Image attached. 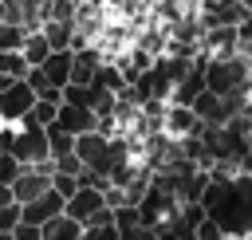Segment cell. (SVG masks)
<instances>
[{"label": "cell", "instance_id": "1", "mask_svg": "<svg viewBox=\"0 0 252 240\" xmlns=\"http://www.w3.org/2000/svg\"><path fill=\"white\" fill-rule=\"evenodd\" d=\"M205 90H213V94L248 90V55H240V51L209 55L205 59Z\"/></svg>", "mask_w": 252, "mask_h": 240}, {"label": "cell", "instance_id": "2", "mask_svg": "<svg viewBox=\"0 0 252 240\" xmlns=\"http://www.w3.org/2000/svg\"><path fill=\"white\" fill-rule=\"evenodd\" d=\"M8 153L20 161V165H32V161H47V134L39 122H32V114H24L20 122H12V134H8Z\"/></svg>", "mask_w": 252, "mask_h": 240}, {"label": "cell", "instance_id": "3", "mask_svg": "<svg viewBox=\"0 0 252 240\" xmlns=\"http://www.w3.org/2000/svg\"><path fill=\"white\" fill-rule=\"evenodd\" d=\"M63 212L75 216L79 224H102V220H110L114 209H106L102 189H94V185H75V193L63 201Z\"/></svg>", "mask_w": 252, "mask_h": 240}, {"label": "cell", "instance_id": "4", "mask_svg": "<svg viewBox=\"0 0 252 240\" xmlns=\"http://www.w3.org/2000/svg\"><path fill=\"white\" fill-rule=\"evenodd\" d=\"M134 209H138V224H146V228H158L173 209H177V197L165 189V185H158L154 177H150V185L142 189V197L134 201Z\"/></svg>", "mask_w": 252, "mask_h": 240}, {"label": "cell", "instance_id": "5", "mask_svg": "<svg viewBox=\"0 0 252 240\" xmlns=\"http://www.w3.org/2000/svg\"><path fill=\"white\" fill-rule=\"evenodd\" d=\"M51 185V157L47 161H32V165H20V173L8 181V189H12V201L16 205H24V201H32L35 193H43Z\"/></svg>", "mask_w": 252, "mask_h": 240}, {"label": "cell", "instance_id": "6", "mask_svg": "<svg viewBox=\"0 0 252 240\" xmlns=\"http://www.w3.org/2000/svg\"><path fill=\"white\" fill-rule=\"evenodd\" d=\"M201 118L185 106V102H169L165 98V106H161V134H169V138H189V134H201Z\"/></svg>", "mask_w": 252, "mask_h": 240}, {"label": "cell", "instance_id": "7", "mask_svg": "<svg viewBox=\"0 0 252 240\" xmlns=\"http://www.w3.org/2000/svg\"><path fill=\"white\" fill-rule=\"evenodd\" d=\"M32 102H35L32 87H28L24 79H12V83L0 90V122H20V118L32 110Z\"/></svg>", "mask_w": 252, "mask_h": 240}, {"label": "cell", "instance_id": "8", "mask_svg": "<svg viewBox=\"0 0 252 240\" xmlns=\"http://www.w3.org/2000/svg\"><path fill=\"white\" fill-rule=\"evenodd\" d=\"M55 212H63V197L47 185L43 193H35L32 201H24L20 205V220H32V224H43L47 216H55Z\"/></svg>", "mask_w": 252, "mask_h": 240}, {"label": "cell", "instance_id": "9", "mask_svg": "<svg viewBox=\"0 0 252 240\" xmlns=\"http://www.w3.org/2000/svg\"><path fill=\"white\" fill-rule=\"evenodd\" d=\"M0 20L24 24L28 31H35L43 20V0H0Z\"/></svg>", "mask_w": 252, "mask_h": 240}, {"label": "cell", "instance_id": "10", "mask_svg": "<svg viewBox=\"0 0 252 240\" xmlns=\"http://www.w3.org/2000/svg\"><path fill=\"white\" fill-rule=\"evenodd\" d=\"M55 126L67 130V134L94 130V110H91V106H79V102H59V110H55Z\"/></svg>", "mask_w": 252, "mask_h": 240}, {"label": "cell", "instance_id": "11", "mask_svg": "<svg viewBox=\"0 0 252 240\" xmlns=\"http://www.w3.org/2000/svg\"><path fill=\"white\" fill-rule=\"evenodd\" d=\"M98 63H102V51H98L94 43L75 47V51H71V79H67V83H91L94 71H98Z\"/></svg>", "mask_w": 252, "mask_h": 240}, {"label": "cell", "instance_id": "12", "mask_svg": "<svg viewBox=\"0 0 252 240\" xmlns=\"http://www.w3.org/2000/svg\"><path fill=\"white\" fill-rule=\"evenodd\" d=\"M35 67H39V75H43L51 87L63 90V83L71 79V47H55V51H47L43 63H35Z\"/></svg>", "mask_w": 252, "mask_h": 240}, {"label": "cell", "instance_id": "13", "mask_svg": "<svg viewBox=\"0 0 252 240\" xmlns=\"http://www.w3.org/2000/svg\"><path fill=\"white\" fill-rule=\"evenodd\" d=\"M79 232H83V224L75 216H67V212H55V216H47L39 224V236L43 240H79Z\"/></svg>", "mask_w": 252, "mask_h": 240}, {"label": "cell", "instance_id": "14", "mask_svg": "<svg viewBox=\"0 0 252 240\" xmlns=\"http://www.w3.org/2000/svg\"><path fill=\"white\" fill-rule=\"evenodd\" d=\"M20 51H24V59H28V67H35V63H43V55H47L51 47H47V39H43V31L35 28V31H28V35H24V43H20Z\"/></svg>", "mask_w": 252, "mask_h": 240}, {"label": "cell", "instance_id": "15", "mask_svg": "<svg viewBox=\"0 0 252 240\" xmlns=\"http://www.w3.org/2000/svg\"><path fill=\"white\" fill-rule=\"evenodd\" d=\"M0 71H4V75H12V79H24V71H28V59H24V51H20V47H12V51H0Z\"/></svg>", "mask_w": 252, "mask_h": 240}, {"label": "cell", "instance_id": "16", "mask_svg": "<svg viewBox=\"0 0 252 240\" xmlns=\"http://www.w3.org/2000/svg\"><path fill=\"white\" fill-rule=\"evenodd\" d=\"M24 35H28V28H24V24L0 20V51H12V47H20V43H24Z\"/></svg>", "mask_w": 252, "mask_h": 240}, {"label": "cell", "instance_id": "17", "mask_svg": "<svg viewBox=\"0 0 252 240\" xmlns=\"http://www.w3.org/2000/svg\"><path fill=\"white\" fill-rule=\"evenodd\" d=\"M79 240H118V228H114V220H102V224H83Z\"/></svg>", "mask_w": 252, "mask_h": 240}, {"label": "cell", "instance_id": "18", "mask_svg": "<svg viewBox=\"0 0 252 240\" xmlns=\"http://www.w3.org/2000/svg\"><path fill=\"white\" fill-rule=\"evenodd\" d=\"M55 110H59V102H51V98H35L28 114H32V122L47 126V122H55Z\"/></svg>", "mask_w": 252, "mask_h": 240}, {"label": "cell", "instance_id": "19", "mask_svg": "<svg viewBox=\"0 0 252 240\" xmlns=\"http://www.w3.org/2000/svg\"><path fill=\"white\" fill-rule=\"evenodd\" d=\"M197 240H228V232H224L213 216H201V220H197Z\"/></svg>", "mask_w": 252, "mask_h": 240}, {"label": "cell", "instance_id": "20", "mask_svg": "<svg viewBox=\"0 0 252 240\" xmlns=\"http://www.w3.org/2000/svg\"><path fill=\"white\" fill-rule=\"evenodd\" d=\"M75 185H79V181H75V173H59V169H51V189H55L63 201L75 193Z\"/></svg>", "mask_w": 252, "mask_h": 240}, {"label": "cell", "instance_id": "21", "mask_svg": "<svg viewBox=\"0 0 252 240\" xmlns=\"http://www.w3.org/2000/svg\"><path fill=\"white\" fill-rule=\"evenodd\" d=\"M16 220H20V205H16V201H4V205H0V232H12Z\"/></svg>", "mask_w": 252, "mask_h": 240}, {"label": "cell", "instance_id": "22", "mask_svg": "<svg viewBox=\"0 0 252 240\" xmlns=\"http://www.w3.org/2000/svg\"><path fill=\"white\" fill-rule=\"evenodd\" d=\"M12 240H43V236H39V224H32V220H16Z\"/></svg>", "mask_w": 252, "mask_h": 240}, {"label": "cell", "instance_id": "23", "mask_svg": "<svg viewBox=\"0 0 252 240\" xmlns=\"http://www.w3.org/2000/svg\"><path fill=\"white\" fill-rule=\"evenodd\" d=\"M16 173H20V161H16V157H12L8 150H0V181L8 185V181H12Z\"/></svg>", "mask_w": 252, "mask_h": 240}, {"label": "cell", "instance_id": "24", "mask_svg": "<svg viewBox=\"0 0 252 240\" xmlns=\"http://www.w3.org/2000/svg\"><path fill=\"white\" fill-rule=\"evenodd\" d=\"M118 240H154V228H146V224H126V228H118Z\"/></svg>", "mask_w": 252, "mask_h": 240}, {"label": "cell", "instance_id": "25", "mask_svg": "<svg viewBox=\"0 0 252 240\" xmlns=\"http://www.w3.org/2000/svg\"><path fill=\"white\" fill-rule=\"evenodd\" d=\"M224 4H232V0H197L201 12H209V8H224Z\"/></svg>", "mask_w": 252, "mask_h": 240}, {"label": "cell", "instance_id": "26", "mask_svg": "<svg viewBox=\"0 0 252 240\" xmlns=\"http://www.w3.org/2000/svg\"><path fill=\"white\" fill-rule=\"evenodd\" d=\"M4 201H12V189H8L4 181H0V205H4Z\"/></svg>", "mask_w": 252, "mask_h": 240}, {"label": "cell", "instance_id": "27", "mask_svg": "<svg viewBox=\"0 0 252 240\" xmlns=\"http://www.w3.org/2000/svg\"><path fill=\"white\" fill-rule=\"evenodd\" d=\"M177 4H185V8H197V0H177Z\"/></svg>", "mask_w": 252, "mask_h": 240}, {"label": "cell", "instance_id": "28", "mask_svg": "<svg viewBox=\"0 0 252 240\" xmlns=\"http://www.w3.org/2000/svg\"><path fill=\"white\" fill-rule=\"evenodd\" d=\"M0 240H12V232H0Z\"/></svg>", "mask_w": 252, "mask_h": 240}]
</instances>
